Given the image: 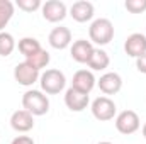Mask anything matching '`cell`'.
Segmentation results:
<instances>
[{
    "instance_id": "1",
    "label": "cell",
    "mask_w": 146,
    "mask_h": 144,
    "mask_svg": "<svg viewBox=\"0 0 146 144\" xmlns=\"http://www.w3.org/2000/svg\"><path fill=\"white\" fill-rule=\"evenodd\" d=\"M88 36H90V42L106 46L114 39V24L106 17L95 19L88 27Z\"/></svg>"
},
{
    "instance_id": "2",
    "label": "cell",
    "mask_w": 146,
    "mask_h": 144,
    "mask_svg": "<svg viewBox=\"0 0 146 144\" xmlns=\"http://www.w3.org/2000/svg\"><path fill=\"white\" fill-rule=\"evenodd\" d=\"M22 107L29 114L36 115H44L49 110V98L41 92V90H27L22 95Z\"/></svg>"
},
{
    "instance_id": "3",
    "label": "cell",
    "mask_w": 146,
    "mask_h": 144,
    "mask_svg": "<svg viewBox=\"0 0 146 144\" xmlns=\"http://www.w3.org/2000/svg\"><path fill=\"white\" fill-rule=\"evenodd\" d=\"M39 83H41L42 93H46V95H56V93L63 92V88L66 85V78H65L63 71L51 68V70H46L39 76Z\"/></svg>"
},
{
    "instance_id": "4",
    "label": "cell",
    "mask_w": 146,
    "mask_h": 144,
    "mask_svg": "<svg viewBox=\"0 0 146 144\" xmlns=\"http://www.w3.org/2000/svg\"><path fill=\"white\" fill-rule=\"evenodd\" d=\"M141 127L139 122V115L134 110H122L121 114H117L115 117V129L121 134H134L138 129Z\"/></svg>"
},
{
    "instance_id": "5",
    "label": "cell",
    "mask_w": 146,
    "mask_h": 144,
    "mask_svg": "<svg viewBox=\"0 0 146 144\" xmlns=\"http://www.w3.org/2000/svg\"><path fill=\"white\" fill-rule=\"evenodd\" d=\"M90 108H92V115L100 122H107L110 119H114L115 110H117L114 100H110L109 97H97L92 102Z\"/></svg>"
},
{
    "instance_id": "6",
    "label": "cell",
    "mask_w": 146,
    "mask_h": 144,
    "mask_svg": "<svg viewBox=\"0 0 146 144\" xmlns=\"http://www.w3.org/2000/svg\"><path fill=\"white\" fill-rule=\"evenodd\" d=\"M39 76H41L39 70H36L34 66H31L27 61H22V63H19L14 68V78L22 87H33L39 80Z\"/></svg>"
},
{
    "instance_id": "7",
    "label": "cell",
    "mask_w": 146,
    "mask_h": 144,
    "mask_svg": "<svg viewBox=\"0 0 146 144\" xmlns=\"http://www.w3.org/2000/svg\"><path fill=\"white\" fill-rule=\"evenodd\" d=\"M41 10H42V17L48 22H61L68 12L66 5L60 0H48L46 3H42Z\"/></svg>"
},
{
    "instance_id": "8",
    "label": "cell",
    "mask_w": 146,
    "mask_h": 144,
    "mask_svg": "<svg viewBox=\"0 0 146 144\" xmlns=\"http://www.w3.org/2000/svg\"><path fill=\"white\" fill-rule=\"evenodd\" d=\"M95 85H97V80H95L94 73L90 71V70H78V71L73 75L72 88L82 92V93H85V95H88L94 90Z\"/></svg>"
},
{
    "instance_id": "9",
    "label": "cell",
    "mask_w": 146,
    "mask_h": 144,
    "mask_svg": "<svg viewBox=\"0 0 146 144\" xmlns=\"http://www.w3.org/2000/svg\"><path fill=\"white\" fill-rule=\"evenodd\" d=\"M97 85H99V88L104 95H115L122 88V78H121L119 73L107 71L97 80Z\"/></svg>"
},
{
    "instance_id": "10",
    "label": "cell",
    "mask_w": 146,
    "mask_h": 144,
    "mask_svg": "<svg viewBox=\"0 0 146 144\" xmlns=\"http://www.w3.org/2000/svg\"><path fill=\"white\" fill-rule=\"evenodd\" d=\"M10 127L17 132H29L34 127V115L21 108L10 115Z\"/></svg>"
},
{
    "instance_id": "11",
    "label": "cell",
    "mask_w": 146,
    "mask_h": 144,
    "mask_svg": "<svg viewBox=\"0 0 146 144\" xmlns=\"http://www.w3.org/2000/svg\"><path fill=\"white\" fill-rule=\"evenodd\" d=\"M124 51L131 58L143 56L146 53V36L141 32H134V34L127 36L126 42H124Z\"/></svg>"
},
{
    "instance_id": "12",
    "label": "cell",
    "mask_w": 146,
    "mask_h": 144,
    "mask_svg": "<svg viewBox=\"0 0 146 144\" xmlns=\"http://www.w3.org/2000/svg\"><path fill=\"white\" fill-rule=\"evenodd\" d=\"M88 102H90L88 95L75 90L72 87L65 92V105L70 108L72 112H82V110H85L87 105H88Z\"/></svg>"
},
{
    "instance_id": "13",
    "label": "cell",
    "mask_w": 146,
    "mask_h": 144,
    "mask_svg": "<svg viewBox=\"0 0 146 144\" xmlns=\"http://www.w3.org/2000/svg\"><path fill=\"white\" fill-rule=\"evenodd\" d=\"M94 12H95L94 3L87 2V0H78L70 7V15L76 22H88V20H92Z\"/></svg>"
},
{
    "instance_id": "14",
    "label": "cell",
    "mask_w": 146,
    "mask_h": 144,
    "mask_svg": "<svg viewBox=\"0 0 146 144\" xmlns=\"http://www.w3.org/2000/svg\"><path fill=\"white\" fill-rule=\"evenodd\" d=\"M94 44L87 39H78L75 41L70 48V53H72V58L76 63H88L92 53H94Z\"/></svg>"
},
{
    "instance_id": "15",
    "label": "cell",
    "mask_w": 146,
    "mask_h": 144,
    "mask_svg": "<svg viewBox=\"0 0 146 144\" xmlns=\"http://www.w3.org/2000/svg\"><path fill=\"white\" fill-rule=\"evenodd\" d=\"M48 41H49V46L54 49H66L72 44V31L68 27H63V26L54 27L49 32Z\"/></svg>"
},
{
    "instance_id": "16",
    "label": "cell",
    "mask_w": 146,
    "mask_h": 144,
    "mask_svg": "<svg viewBox=\"0 0 146 144\" xmlns=\"http://www.w3.org/2000/svg\"><path fill=\"white\" fill-rule=\"evenodd\" d=\"M87 65L94 71H102V70L109 68L110 58L104 49H94V53H92V56H90V59H88Z\"/></svg>"
},
{
    "instance_id": "17",
    "label": "cell",
    "mask_w": 146,
    "mask_h": 144,
    "mask_svg": "<svg viewBox=\"0 0 146 144\" xmlns=\"http://www.w3.org/2000/svg\"><path fill=\"white\" fill-rule=\"evenodd\" d=\"M17 48H19L21 54L26 56V59L31 58V56H34L36 53H39V51L42 49L41 44H39V41H37L36 37H22V39L19 41Z\"/></svg>"
},
{
    "instance_id": "18",
    "label": "cell",
    "mask_w": 146,
    "mask_h": 144,
    "mask_svg": "<svg viewBox=\"0 0 146 144\" xmlns=\"http://www.w3.org/2000/svg\"><path fill=\"white\" fill-rule=\"evenodd\" d=\"M12 15H14V3L10 0H0V32H3Z\"/></svg>"
},
{
    "instance_id": "19",
    "label": "cell",
    "mask_w": 146,
    "mask_h": 144,
    "mask_svg": "<svg viewBox=\"0 0 146 144\" xmlns=\"http://www.w3.org/2000/svg\"><path fill=\"white\" fill-rule=\"evenodd\" d=\"M15 49V39L10 32H0V56L7 58L14 53Z\"/></svg>"
},
{
    "instance_id": "20",
    "label": "cell",
    "mask_w": 146,
    "mask_h": 144,
    "mask_svg": "<svg viewBox=\"0 0 146 144\" xmlns=\"http://www.w3.org/2000/svg\"><path fill=\"white\" fill-rule=\"evenodd\" d=\"M49 59H51V56H49V53L46 51V49H41L39 53H36L34 56H31V58H27L26 61L31 65V66H34L36 70H42V68H46L48 65H49Z\"/></svg>"
},
{
    "instance_id": "21",
    "label": "cell",
    "mask_w": 146,
    "mask_h": 144,
    "mask_svg": "<svg viewBox=\"0 0 146 144\" xmlns=\"http://www.w3.org/2000/svg\"><path fill=\"white\" fill-rule=\"evenodd\" d=\"M124 7L131 14H141L146 10V0H126Z\"/></svg>"
},
{
    "instance_id": "22",
    "label": "cell",
    "mask_w": 146,
    "mask_h": 144,
    "mask_svg": "<svg viewBox=\"0 0 146 144\" xmlns=\"http://www.w3.org/2000/svg\"><path fill=\"white\" fill-rule=\"evenodd\" d=\"M15 5H17L21 10H24V12H34V10H37V9L42 7V3H41L39 0H17Z\"/></svg>"
},
{
    "instance_id": "23",
    "label": "cell",
    "mask_w": 146,
    "mask_h": 144,
    "mask_svg": "<svg viewBox=\"0 0 146 144\" xmlns=\"http://www.w3.org/2000/svg\"><path fill=\"white\" fill-rule=\"evenodd\" d=\"M136 68H138L139 73H145L146 75V53L143 54V56L136 58Z\"/></svg>"
},
{
    "instance_id": "24",
    "label": "cell",
    "mask_w": 146,
    "mask_h": 144,
    "mask_svg": "<svg viewBox=\"0 0 146 144\" xmlns=\"http://www.w3.org/2000/svg\"><path fill=\"white\" fill-rule=\"evenodd\" d=\"M10 144H34V141H33V137H29V136H17L15 139H12Z\"/></svg>"
},
{
    "instance_id": "25",
    "label": "cell",
    "mask_w": 146,
    "mask_h": 144,
    "mask_svg": "<svg viewBox=\"0 0 146 144\" xmlns=\"http://www.w3.org/2000/svg\"><path fill=\"white\" fill-rule=\"evenodd\" d=\"M141 132H143V137L146 139V124L143 126V129H141Z\"/></svg>"
},
{
    "instance_id": "26",
    "label": "cell",
    "mask_w": 146,
    "mask_h": 144,
    "mask_svg": "<svg viewBox=\"0 0 146 144\" xmlns=\"http://www.w3.org/2000/svg\"><path fill=\"white\" fill-rule=\"evenodd\" d=\"M99 144H112V143H109V141H102V143H99Z\"/></svg>"
}]
</instances>
